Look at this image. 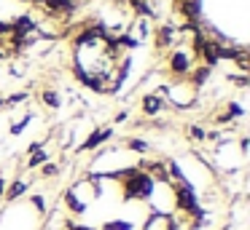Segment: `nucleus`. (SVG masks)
Returning a JSON list of instances; mask_svg holds the SVG:
<instances>
[{
    "label": "nucleus",
    "instance_id": "2eb2a0df",
    "mask_svg": "<svg viewBox=\"0 0 250 230\" xmlns=\"http://www.w3.org/2000/svg\"><path fill=\"white\" fill-rule=\"evenodd\" d=\"M126 147L132 153H148V142L146 139H126Z\"/></svg>",
    "mask_w": 250,
    "mask_h": 230
},
{
    "label": "nucleus",
    "instance_id": "ddd939ff",
    "mask_svg": "<svg viewBox=\"0 0 250 230\" xmlns=\"http://www.w3.org/2000/svg\"><path fill=\"white\" fill-rule=\"evenodd\" d=\"M129 5L135 8V14H140V16H151L153 14L151 5H148V0H129Z\"/></svg>",
    "mask_w": 250,
    "mask_h": 230
},
{
    "label": "nucleus",
    "instance_id": "4be33fe9",
    "mask_svg": "<svg viewBox=\"0 0 250 230\" xmlns=\"http://www.w3.org/2000/svg\"><path fill=\"white\" fill-rule=\"evenodd\" d=\"M3 105H6V102H3V99H0V107H3Z\"/></svg>",
    "mask_w": 250,
    "mask_h": 230
},
{
    "label": "nucleus",
    "instance_id": "6e6552de",
    "mask_svg": "<svg viewBox=\"0 0 250 230\" xmlns=\"http://www.w3.org/2000/svg\"><path fill=\"white\" fill-rule=\"evenodd\" d=\"M172 35H175V27H169V24L159 27V32H156V46H159V48L172 46Z\"/></svg>",
    "mask_w": 250,
    "mask_h": 230
},
{
    "label": "nucleus",
    "instance_id": "9d476101",
    "mask_svg": "<svg viewBox=\"0 0 250 230\" xmlns=\"http://www.w3.org/2000/svg\"><path fill=\"white\" fill-rule=\"evenodd\" d=\"M65 203H67V209H70L73 214H83V212H86V203H83L73 190H67V193H65Z\"/></svg>",
    "mask_w": 250,
    "mask_h": 230
},
{
    "label": "nucleus",
    "instance_id": "f3484780",
    "mask_svg": "<svg viewBox=\"0 0 250 230\" xmlns=\"http://www.w3.org/2000/svg\"><path fill=\"white\" fill-rule=\"evenodd\" d=\"M188 134H191V139H196V142H205L207 139V131H202L199 126H188Z\"/></svg>",
    "mask_w": 250,
    "mask_h": 230
},
{
    "label": "nucleus",
    "instance_id": "5701e85b",
    "mask_svg": "<svg viewBox=\"0 0 250 230\" xmlns=\"http://www.w3.org/2000/svg\"><path fill=\"white\" fill-rule=\"evenodd\" d=\"M175 3H180V0H175Z\"/></svg>",
    "mask_w": 250,
    "mask_h": 230
},
{
    "label": "nucleus",
    "instance_id": "412c9836",
    "mask_svg": "<svg viewBox=\"0 0 250 230\" xmlns=\"http://www.w3.org/2000/svg\"><path fill=\"white\" fill-rule=\"evenodd\" d=\"M6 187H8V182L3 179V177H0V195H6Z\"/></svg>",
    "mask_w": 250,
    "mask_h": 230
},
{
    "label": "nucleus",
    "instance_id": "f03ea898",
    "mask_svg": "<svg viewBox=\"0 0 250 230\" xmlns=\"http://www.w3.org/2000/svg\"><path fill=\"white\" fill-rule=\"evenodd\" d=\"M140 230H180L178 219L172 217V214H164V212H151L146 217V222H143Z\"/></svg>",
    "mask_w": 250,
    "mask_h": 230
},
{
    "label": "nucleus",
    "instance_id": "39448f33",
    "mask_svg": "<svg viewBox=\"0 0 250 230\" xmlns=\"http://www.w3.org/2000/svg\"><path fill=\"white\" fill-rule=\"evenodd\" d=\"M43 3V8L49 11V14H73L76 11V0H41Z\"/></svg>",
    "mask_w": 250,
    "mask_h": 230
},
{
    "label": "nucleus",
    "instance_id": "a211bd4d",
    "mask_svg": "<svg viewBox=\"0 0 250 230\" xmlns=\"http://www.w3.org/2000/svg\"><path fill=\"white\" fill-rule=\"evenodd\" d=\"M30 203H33V206L38 209L41 214H46V201H43V198H41V195H33V198H30Z\"/></svg>",
    "mask_w": 250,
    "mask_h": 230
},
{
    "label": "nucleus",
    "instance_id": "4468645a",
    "mask_svg": "<svg viewBox=\"0 0 250 230\" xmlns=\"http://www.w3.org/2000/svg\"><path fill=\"white\" fill-rule=\"evenodd\" d=\"M41 99H43L46 107H60V94H57V91H51V88H46L43 94H41Z\"/></svg>",
    "mask_w": 250,
    "mask_h": 230
},
{
    "label": "nucleus",
    "instance_id": "1a4fd4ad",
    "mask_svg": "<svg viewBox=\"0 0 250 230\" xmlns=\"http://www.w3.org/2000/svg\"><path fill=\"white\" fill-rule=\"evenodd\" d=\"M24 190H27V182H24V179H14L11 185L6 187V198H8V201H17V198L24 195Z\"/></svg>",
    "mask_w": 250,
    "mask_h": 230
},
{
    "label": "nucleus",
    "instance_id": "20e7f679",
    "mask_svg": "<svg viewBox=\"0 0 250 230\" xmlns=\"http://www.w3.org/2000/svg\"><path fill=\"white\" fill-rule=\"evenodd\" d=\"M110 137H113V128H108V126H105V128H94V131L89 134V139L81 144V150H83V153H86V150H94V147H100V144H105Z\"/></svg>",
    "mask_w": 250,
    "mask_h": 230
},
{
    "label": "nucleus",
    "instance_id": "aec40b11",
    "mask_svg": "<svg viewBox=\"0 0 250 230\" xmlns=\"http://www.w3.org/2000/svg\"><path fill=\"white\" fill-rule=\"evenodd\" d=\"M67 230H94L89 225H78V222H67Z\"/></svg>",
    "mask_w": 250,
    "mask_h": 230
},
{
    "label": "nucleus",
    "instance_id": "6ab92c4d",
    "mask_svg": "<svg viewBox=\"0 0 250 230\" xmlns=\"http://www.w3.org/2000/svg\"><path fill=\"white\" fill-rule=\"evenodd\" d=\"M30 118H33V115H24L22 121L17 123V126H11V134H22V131H24V126H27V123H30Z\"/></svg>",
    "mask_w": 250,
    "mask_h": 230
},
{
    "label": "nucleus",
    "instance_id": "9b49d317",
    "mask_svg": "<svg viewBox=\"0 0 250 230\" xmlns=\"http://www.w3.org/2000/svg\"><path fill=\"white\" fill-rule=\"evenodd\" d=\"M188 75H191V83H194V86H202L207 78H210V67H205V64H202V67L191 70Z\"/></svg>",
    "mask_w": 250,
    "mask_h": 230
},
{
    "label": "nucleus",
    "instance_id": "0eeeda50",
    "mask_svg": "<svg viewBox=\"0 0 250 230\" xmlns=\"http://www.w3.org/2000/svg\"><path fill=\"white\" fill-rule=\"evenodd\" d=\"M162 107H164V99H162V96H156V94H146V96H143V102H140L143 115H159Z\"/></svg>",
    "mask_w": 250,
    "mask_h": 230
},
{
    "label": "nucleus",
    "instance_id": "423d86ee",
    "mask_svg": "<svg viewBox=\"0 0 250 230\" xmlns=\"http://www.w3.org/2000/svg\"><path fill=\"white\" fill-rule=\"evenodd\" d=\"M178 11L186 16L188 21H194L196 24V19L202 16V0H180L178 3Z\"/></svg>",
    "mask_w": 250,
    "mask_h": 230
},
{
    "label": "nucleus",
    "instance_id": "f257e3e1",
    "mask_svg": "<svg viewBox=\"0 0 250 230\" xmlns=\"http://www.w3.org/2000/svg\"><path fill=\"white\" fill-rule=\"evenodd\" d=\"M110 177L121 179V198H124V201H148V198L153 195V187H156V182H153L146 171L137 169V166L116 171V174H110Z\"/></svg>",
    "mask_w": 250,
    "mask_h": 230
},
{
    "label": "nucleus",
    "instance_id": "f8f14e48",
    "mask_svg": "<svg viewBox=\"0 0 250 230\" xmlns=\"http://www.w3.org/2000/svg\"><path fill=\"white\" fill-rule=\"evenodd\" d=\"M100 230H132V222H126V219H108V222L100 225Z\"/></svg>",
    "mask_w": 250,
    "mask_h": 230
},
{
    "label": "nucleus",
    "instance_id": "dca6fc26",
    "mask_svg": "<svg viewBox=\"0 0 250 230\" xmlns=\"http://www.w3.org/2000/svg\"><path fill=\"white\" fill-rule=\"evenodd\" d=\"M60 174V166L57 163H43L41 166V177H43V179H51V177H57Z\"/></svg>",
    "mask_w": 250,
    "mask_h": 230
},
{
    "label": "nucleus",
    "instance_id": "7ed1b4c3",
    "mask_svg": "<svg viewBox=\"0 0 250 230\" xmlns=\"http://www.w3.org/2000/svg\"><path fill=\"white\" fill-rule=\"evenodd\" d=\"M169 72L172 75H188L191 72V56L186 51H172L169 56Z\"/></svg>",
    "mask_w": 250,
    "mask_h": 230
}]
</instances>
